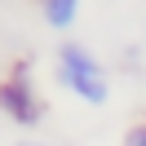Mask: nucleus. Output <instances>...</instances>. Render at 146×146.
I'll return each instance as SVG.
<instances>
[{
    "mask_svg": "<svg viewBox=\"0 0 146 146\" xmlns=\"http://www.w3.org/2000/svg\"><path fill=\"white\" fill-rule=\"evenodd\" d=\"M58 75H62L84 102H102V98H106V84H102V75H98V62H93L80 44H66L62 49V71H58Z\"/></svg>",
    "mask_w": 146,
    "mask_h": 146,
    "instance_id": "1",
    "label": "nucleus"
},
{
    "mask_svg": "<svg viewBox=\"0 0 146 146\" xmlns=\"http://www.w3.org/2000/svg\"><path fill=\"white\" fill-rule=\"evenodd\" d=\"M0 106H5L9 119H18V124H36L40 119V102H36V93H31L22 66H18V75H9V80L0 84Z\"/></svg>",
    "mask_w": 146,
    "mask_h": 146,
    "instance_id": "2",
    "label": "nucleus"
},
{
    "mask_svg": "<svg viewBox=\"0 0 146 146\" xmlns=\"http://www.w3.org/2000/svg\"><path fill=\"white\" fill-rule=\"evenodd\" d=\"M44 18L53 22V27H71V18H75V0H44Z\"/></svg>",
    "mask_w": 146,
    "mask_h": 146,
    "instance_id": "3",
    "label": "nucleus"
},
{
    "mask_svg": "<svg viewBox=\"0 0 146 146\" xmlns=\"http://www.w3.org/2000/svg\"><path fill=\"white\" fill-rule=\"evenodd\" d=\"M124 146H146V124H133L124 133Z\"/></svg>",
    "mask_w": 146,
    "mask_h": 146,
    "instance_id": "4",
    "label": "nucleus"
},
{
    "mask_svg": "<svg viewBox=\"0 0 146 146\" xmlns=\"http://www.w3.org/2000/svg\"><path fill=\"white\" fill-rule=\"evenodd\" d=\"M18 146H40V142H18Z\"/></svg>",
    "mask_w": 146,
    "mask_h": 146,
    "instance_id": "5",
    "label": "nucleus"
}]
</instances>
